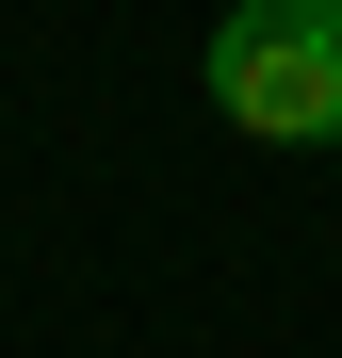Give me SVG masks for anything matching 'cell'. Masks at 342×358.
<instances>
[{
  "label": "cell",
  "instance_id": "6da1fadb",
  "mask_svg": "<svg viewBox=\"0 0 342 358\" xmlns=\"http://www.w3.org/2000/svg\"><path fill=\"white\" fill-rule=\"evenodd\" d=\"M196 82L245 147H342V0H228Z\"/></svg>",
  "mask_w": 342,
  "mask_h": 358
}]
</instances>
